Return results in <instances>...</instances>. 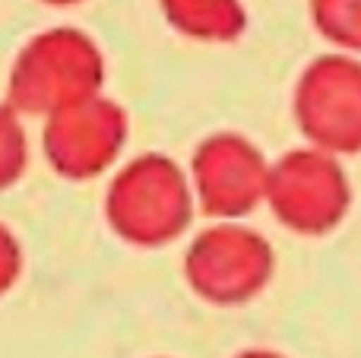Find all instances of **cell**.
Wrapping results in <instances>:
<instances>
[{"label": "cell", "mask_w": 361, "mask_h": 358, "mask_svg": "<svg viewBox=\"0 0 361 358\" xmlns=\"http://www.w3.org/2000/svg\"><path fill=\"white\" fill-rule=\"evenodd\" d=\"M197 197L190 175L162 152L130 159L105 190V219L137 247H165L187 232Z\"/></svg>", "instance_id": "6da1fadb"}, {"label": "cell", "mask_w": 361, "mask_h": 358, "mask_svg": "<svg viewBox=\"0 0 361 358\" xmlns=\"http://www.w3.org/2000/svg\"><path fill=\"white\" fill-rule=\"evenodd\" d=\"M105 80L102 48L80 29H48L19 48L6 82V105L19 114H54L70 101L99 95Z\"/></svg>", "instance_id": "7a4b0ae2"}, {"label": "cell", "mask_w": 361, "mask_h": 358, "mask_svg": "<svg viewBox=\"0 0 361 358\" xmlns=\"http://www.w3.org/2000/svg\"><path fill=\"white\" fill-rule=\"evenodd\" d=\"M263 203L282 228L301 238H324L336 232L349 216L352 184L336 156L301 146L269 162Z\"/></svg>", "instance_id": "3957f363"}, {"label": "cell", "mask_w": 361, "mask_h": 358, "mask_svg": "<svg viewBox=\"0 0 361 358\" xmlns=\"http://www.w3.org/2000/svg\"><path fill=\"white\" fill-rule=\"evenodd\" d=\"M292 118L307 146L330 156L361 152V57L330 51L298 73Z\"/></svg>", "instance_id": "277c9868"}, {"label": "cell", "mask_w": 361, "mask_h": 358, "mask_svg": "<svg viewBox=\"0 0 361 358\" xmlns=\"http://www.w3.org/2000/svg\"><path fill=\"white\" fill-rule=\"evenodd\" d=\"M273 270V245L241 222H219L203 228L184 254L187 285L193 295L219 308L254 302L269 285Z\"/></svg>", "instance_id": "5b68a950"}, {"label": "cell", "mask_w": 361, "mask_h": 358, "mask_svg": "<svg viewBox=\"0 0 361 358\" xmlns=\"http://www.w3.org/2000/svg\"><path fill=\"white\" fill-rule=\"evenodd\" d=\"M127 130V111L102 92L70 101L44 121V159L67 181H89L121 159Z\"/></svg>", "instance_id": "8992f818"}, {"label": "cell", "mask_w": 361, "mask_h": 358, "mask_svg": "<svg viewBox=\"0 0 361 358\" xmlns=\"http://www.w3.org/2000/svg\"><path fill=\"white\" fill-rule=\"evenodd\" d=\"M269 162L244 133H209L193 149L190 187L200 209L222 222H238L267 200Z\"/></svg>", "instance_id": "52a82bcc"}, {"label": "cell", "mask_w": 361, "mask_h": 358, "mask_svg": "<svg viewBox=\"0 0 361 358\" xmlns=\"http://www.w3.org/2000/svg\"><path fill=\"white\" fill-rule=\"evenodd\" d=\"M171 25L197 42H235L247 29L241 0H159Z\"/></svg>", "instance_id": "ba28073f"}, {"label": "cell", "mask_w": 361, "mask_h": 358, "mask_svg": "<svg viewBox=\"0 0 361 358\" xmlns=\"http://www.w3.org/2000/svg\"><path fill=\"white\" fill-rule=\"evenodd\" d=\"M311 19L336 51L361 57V0H311Z\"/></svg>", "instance_id": "9c48e42d"}, {"label": "cell", "mask_w": 361, "mask_h": 358, "mask_svg": "<svg viewBox=\"0 0 361 358\" xmlns=\"http://www.w3.org/2000/svg\"><path fill=\"white\" fill-rule=\"evenodd\" d=\"M29 165V140H25L19 111L0 105V190L13 187Z\"/></svg>", "instance_id": "30bf717a"}, {"label": "cell", "mask_w": 361, "mask_h": 358, "mask_svg": "<svg viewBox=\"0 0 361 358\" xmlns=\"http://www.w3.org/2000/svg\"><path fill=\"white\" fill-rule=\"evenodd\" d=\"M23 276V245L16 232L0 222V298L13 289Z\"/></svg>", "instance_id": "8fae6325"}, {"label": "cell", "mask_w": 361, "mask_h": 358, "mask_svg": "<svg viewBox=\"0 0 361 358\" xmlns=\"http://www.w3.org/2000/svg\"><path fill=\"white\" fill-rule=\"evenodd\" d=\"M231 358H288V355L276 352V349H244V352H238Z\"/></svg>", "instance_id": "7c38bea8"}, {"label": "cell", "mask_w": 361, "mask_h": 358, "mask_svg": "<svg viewBox=\"0 0 361 358\" xmlns=\"http://www.w3.org/2000/svg\"><path fill=\"white\" fill-rule=\"evenodd\" d=\"M44 4H57V6H67V4H80V0H44Z\"/></svg>", "instance_id": "4fadbf2b"}, {"label": "cell", "mask_w": 361, "mask_h": 358, "mask_svg": "<svg viewBox=\"0 0 361 358\" xmlns=\"http://www.w3.org/2000/svg\"><path fill=\"white\" fill-rule=\"evenodd\" d=\"M156 358H165V355H156Z\"/></svg>", "instance_id": "5bb4252c"}]
</instances>
